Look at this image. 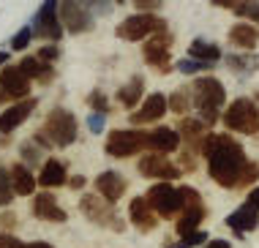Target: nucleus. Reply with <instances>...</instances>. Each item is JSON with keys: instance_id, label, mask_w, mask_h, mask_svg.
<instances>
[{"instance_id": "1", "label": "nucleus", "mask_w": 259, "mask_h": 248, "mask_svg": "<svg viewBox=\"0 0 259 248\" xmlns=\"http://www.w3.org/2000/svg\"><path fill=\"white\" fill-rule=\"evenodd\" d=\"M202 155L207 161V175L221 188H240V180L251 164L246 147L232 134H210L202 145Z\"/></svg>"}, {"instance_id": "2", "label": "nucleus", "mask_w": 259, "mask_h": 248, "mask_svg": "<svg viewBox=\"0 0 259 248\" xmlns=\"http://www.w3.org/2000/svg\"><path fill=\"white\" fill-rule=\"evenodd\" d=\"M191 101L205 126H215L227 109V88L215 76H197L191 82Z\"/></svg>"}, {"instance_id": "3", "label": "nucleus", "mask_w": 259, "mask_h": 248, "mask_svg": "<svg viewBox=\"0 0 259 248\" xmlns=\"http://www.w3.org/2000/svg\"><path fill=\"white\" fill-rule=\"evenodd\" d=\"M227 134H243V137H259V106L254 98L240 96L224 109L221 117Z\"/></svg>"}, {"instance_id": "4", "label": "nucleus", "mask_w": 259, "mask_h": 248, "mask_svg": "<svg viewBox=\"0 0 259 248\" xmlns=\"http://www.w3.org/2000/svg\"><path fill=\"white\" fill-rule=\"evenodd\" d=\"M115 33L120 41H128V44H139V41L145 44L153 35L166 33V22L158 14H134V17H125Z\"/></svg>"}, {"instance_id": "5", "label": "nucleus", "mask_w": 259, "mask_h": 248, "mask_svg": "<svg viewBox=\"0 0 259 248\" xmlns=\"http://www.w3.org/2000/svg\"><path fill=\"white\" fill-rule=\"evenodd\" d=\"M41 131H44L47 139H50L52 145H58V147L74 145L76 134H79L74 112H68L66 106H52V109L47 112V117H44V129Z\"/></svg>"}, {"instance_id": "6", "label": "nucleus", "mask_w": 259, "mask_h": 248, "mask_svg": "<svg viewBox=\"0 0 259 248\" xmlns=\"http://www.w3.org/2000/svg\"><path fill=\"white\" fill-rule=\"evenodd\" d=\"M145 196H148L150 208L158 213V218H180V213L186 210L183 191L175 188L172 183H153Z\"/></svg>"}, {"instance_id": "7", "label": "nucleus", "mask_w": 259, "mask_h": 248, "mask_svg": "<svg viewBox=\"0 0 259 248\" xmlns=\"http://www.w3.org/2000/svg\"><path fill=\"white\" fill-rule=\"evenodd\" d=\"M79 210H82V216H85L90 224H96V226H107V229H112V232H123L125 229V224L117 218V213H115V204H109L99 194H82Z\"/></svg>"}, {"instance_id": "8", "label": "nucleus", "mask_w": 259, "mask_h": 248, "mask_svg": "<svg viewBox=\"0 0 259 248\" xmlns=\"http://www.w3.org/2000/svg\"><path fill=\"white\" fill-rule=\"evenodd\" d=\"M104 150H107V155H112V158H128V155H137L139 150H148V134L134 131V129L112 131L107 137Z\"/></svg>"}, {"instance_id": "9", "label": "nucleus", "mask_w": 259, "mask_h": 248, "mask_svg": "<svg viewBox=\"0 0 259 248\" xmlns=\"http://www.w3.org/2000/svg\"><path fill=\"white\" fill-rule=\"evenodd\" d=\"M172 33H158L153 35V38H148L142 44V58L145 63H148L150 68L161 71V74H169L172 71Z\"/></svg>"}, {"instance_id": "10", "label": "nucleus", "mask_w": 259, "mask_h": 248, "mask_svg": "<svg viewBox=\"0 0 259 248\" xmlns=\"http://www.w3.org/2000/svg\"><path fill=\"white\" fill-rule=\"evenodd\" d=\"M33 30H36L38 38L44 41H60L63 35V22H60V3H52V0H47V3L38 6V14L33 17Z\"/></svg>"}, {"instance_id": "11", "label": "nucleus", "mask_w": 259, "mask_h": 248, "mask_svg": "<svg viewBox=\"0 0 259 248\" xmlns=\"http://www.w3.org/2000/svg\"><path fill=\"white\" fill-rule=\"evenodd\" d=\"M30 76L25 74L19 66H6L0 71V90H3V98L6 104L9 101H27V96H30Z\"/></svg>"}, {"instance_id": "12", "label": "nucleus", "mask_w": 259, "mask_h": 248, "mask_svg": "<svg viewBox=\"0 0 259 248\" xmlns=\"http://www.w3.org/2000/svg\"><path fill=\"white\" fill-rule=\"evenodd\" d=\"M137 172L142 177H153V180H158V183H172V180H178V177L183 175L178 164H172L166 155H156V153L142 155Z\"/></svg>"}, {"instance_id": "13", "label": "nucleus", "mask_w": 259, "mask_h": 248, "mask_svg": "<svg viewBox=\"0 0 259 248\" xmlns=\"http://www.w3.org/2000/svg\"><path fill=\"white\" fill-rule=\"evenodd\" d=\"M60 22L68 33L79 35L93 30V11H90V3H60Z\"/></svg>"}, {"instance_id": "14", "label": "nucleus", "mask_w": 259, "mask_h": 248, "mask_svg": "<svg viewBox=\"0 0 259 248\" xmlns=\"http://www.w3.org/2000/svg\"><path fill=\"white\" fill-rule=\"evenodd\" d=\"M166 112H169V96H164V93H150V96L142 101V106L128 115V123H131V126H150V123H158V120L164 117Z\"/></svg>"}, {"instance_id": "15", "label": "nucleus", "mask_w": 259, "mask_h": 248, "mask_svg": "<svg viewBox=\"0 0 259 248\" xmlns=\"http://www.w3.org/2000/svg\"><path fill=\"white\" fill-rule=\"evenodd\" d=\"M180 134V139H183V147L186 150H194L197 155H202V145H205V139L210 137V126H205L199 117H180V123L175 126Z\"/></svg>"}, {"instance_id": "16", "label": "nucleus", "mask_w": 259, "mask_h": 248, "mask_svg": "<svg viewBox=\"0 0 259 248\" xmlns=\"http://www.w3.org/2000/svg\"><path fill=\"white\" fill-rule=\"evenodd\" d=\"M180 134L178 129H169V126H161V129L148 131V150L156 155H169V153H180Z\"/></svg>"}, {"instance_id": "17", "label": "nucleus", "mask_w": 259, "mask_h": 248, "mask_svg": "<svg viewBox=\"0 0 259 248\" xmlns=\"http://www.w3.org/2000/svg\"><path fill=\"white\" fill-rule=\"evenodd\" d=\"M128 218H131V224L137 226L139 232H153L158 226V213L150 208V202H148V196H134V199L128 202Z\"/></svg>"}, {"instance_id": "18", "label": "nucleus", "mask_w": 259, "mask_h": 248, "mask_svg": "<svg viewBox=\"0 0 259 248\" xmlns=\"http://www.w3.org/2000/svg\"><path fill=\"white\" fill-rule=\"evenodd\" d=\"M227 226L235 232L237 237L248 235V232H254L256 226H259V210L251 208L248 202H243L240 208H235V210L227 216Z\"/></svg>"}, {"instance_id": "19", "label": "nucleus", "mask_w": 259, "mask_h": 248, "mask_svg": "<svg viewBox=\"0 0 259 248\" xmlns=\"http://www.w3.org/2000/svg\"><path fill=\"white\" fill-rule=\"evenodd\" d=\"M36 106H38V98H27V101H19L9 106V109H3L0 112V134H11L14 129H19Z\"/></svg>"}, {"instance_id": "20", "label": "nucleus", "mask_w": 259, "mask_h": 248, "mask_svg": "<svg viewBox=\"0 0 259 248\" xmlns=\"http://www.w3.org/2000/svg\"><path fill=\"white\" fill-rule=\"evenodd\" d=\"M125 188H128V183H125V177L120 172H115V169H107V172H101L96 177V191H99V196H104L109 204H115L120 196L125 194Z\"/></svg>"}, {"instance_id": "21", "label": "nucleus", "mask_w": 259, "mask_h": 248, "mask_svg": "<svg viewBox=\"0 0 259 248\" xmlns=\"http://www.w3.org/2000/svg\"><path fill=\"white\" fill-rule=\"evenodd\" d=\"M33 216L38 218V221H50V224H63L66 221V210L58 204V199H55L52 194H36L33 196Z\"/></svg>"}, {"instance_id": "22", "label": "nucleus", "mask_w": 259, "mask_h": 248, "mask_svg": "<svg viewBox=\"0 0 259 248\" xmlns=\"http://www.w3.org/2000/svg\"><path fill=\"white\" fill-rule=\"evenodd\" d=\"M205 216H207L205 202L188 204V208L180 213V218L175 221V232H178V237H186V235H194V232H199V224L205 221Z\"/></svg>"}, {"instance_id": "23", "label": "nucleus", "mask_w": 259, "mask_h": 248, "mask_svg": "<svg viewBox=\"0 0 259 248\" xmlns=\"http://www.w3.org/2000/svg\"><path fill=\"white\" fill-rule=\"evenodd\" d=\"M229 44L243 49V52H254L259 44V27L251 22H235L229 27Z\"/></svg>"}, {"instance_id": "24", "label": "nucleus", "mask_w": 259, "mask_h": 248, "mask_svg": "<svg viewBox=\"0 0 259 248\" xmlns=\"http://www.w3.org/2000/svg\"><path fill=\"white\" fill-rule=\"evenodd\" d=\"M9 175H11V188H14V196H30L36 194V183L38 177L30 175V167H25L22 161L9 167Z\"/></svg>"}, {"instance_id": "25", "label": "nucleus", "mask_w": 259, "mask_h": 248, "mask_svg": "<svg viewBox=\"0 0 259 248\" xmlns=\"http://www.w3.org/2000/svg\"><path fill=\"white\" fill-rule=\"evenodd\" d=\"M68 183V175H66V164L58 158H47L41 164V172H38V186L41 188H60Z\"/></svg>"}, {"instance_id": "26", "label": "nucleus", "mask_w": 259, "mask_h": 248, "mask_svg": "<svg viewBox=\"0 0 259 248\" xmlns=\"http://www.w3.org/2000/svg\"><path fill=\"white\" fill-rule=\"evenodd\" d=\"M188 58H194L199 63H207V66H215L219 60H224V52H221L219 44H213V41L194 38L191 44H188Z\"/></svg>"}, {"instance_id": "27", "label": "nucleus", "mask_w": 259, "mask_h": 248, "mask_svg": "<svg viewBox=\"0 0 259 248\" xmlns=\"http://www.w3.org/2000/svg\"><path fill=\"white\" fill-rule=\"evenodd\" d=\"M19 68H22L30 79H36L41 85H47V82L55 79V68L47 66L44 60H38L36 55H27V58H22V60H19Z\"/></svg>"}, {"instance_id": "28", "label": "nucleus", "mask_w": 259, "mask_h": 248, "mask_svg": "<svg viewBox=\"0 0 259 248\" xmlns=\"http://www.w3.org/2000/svg\"><path fill=\"white\" fill-rule=\"evenodd\" d=\"M142 96H145V79H142V76H131V79L117 90V101H120L125 109L142 106V104H139V101H142Z\"/></svg>"}, {"instance_id": "29", "label": "nucleus", "mask_w": 259, "mask_h": 248, "mask_svg": "<svg viewBox=\"0 0 259 248\" xmlns=\"http://www.w3.org/2000/svg\"><path fill=\"white\" fill-rule=\"evenodd\" d=\"M224 60H227L229 71H235V74H240V76L259 71V55H254V52H235V55H227Z\"/></svg>"}, {"instance_id": "30", "label": "nucleus", "mask_w": 259, "mask_h": 248, "mask_svg": "<svg viewBox=\"0 0 259 248\" xmlns=\"http://www.w3.org/2000/svg\"><path fill=\"white\" fill-rule=\"evenodd\" d=\"M215 6H219V9H227V11L237 14V17H243L246 22H251V25L259 27V3H215Z\"/></svg>"}, {"instance_id": "31", "label": "nucleus", "mask_w": 259, "mask_h": 248, "mask_svg": "<svg viewBox=\"0 0 259 248\" xmlns=\"http://www.w3.org/2000/svg\"><path fill=\"white\" fill-rule=\"evenodd\" d=\"M188 109H194V101H191V88H183V90H175L169 96V112L180 117H188Z\"/></svg>"}, {"instance_id": "32", "label": "nucleus", "mask_w": 259, "mask_h": 248, "mask_svg": "<svg viewBox=\"0 0 259 248\" xmlns=\"http://www.w3.org/2000/svg\"><path fill=\"white\" fill-rule=\"evenodd\" d=\"M210 235L207 232H194V235H186V237H178V243H169V245H164V248H202V245H207L210 240H207Z\"/></svg>"}, {"instance_id": "33", "label": "nucleus", "mask_w": 259, "mask_h": 248, "mask_svg": "<svg viewBox=\"0 0 259 248\" xmlns=\"http://www.w3.org/2000/svg\"><path fill=\"white\" fill-rule=\"evenodd\" d=\"M36 38V30H33V25H25L22 30H17L11 35V49L14 52H22V49L30 47V41Z\"/></svg>"}, {"instance_id": "34", "label": "nucleus", "mask_w": 259, "mask_h": 248, "mask_svg": "<svg viewBox=\"0 0 259 248\" xmlns=\"http://www.w3.org/2000/svg\"><path fill=\"white\" fill-rule=\"evenodd\" d=\"M14 199V188H11V175L6 167H0V208H9Z\"/></svg>"}, {"instance_id": "35", "label": "nucleus", "mask_w": 259, "mask_h": 248, "mask_svg": "<svg viewBox=\"0 0 259 248\" xmlns=\"http://www.w3.org/2000/svg\"><path fill=\"white\" fill-rule=\"evenodd\" d=\"M19 155H22V164L30 167V169L41 164V150L36 147V142H22V147H19Z\"/></svg>"}, {"instance_id": "36", "label": "nucleus", "mask_w": 259, "mask_h": 248, "mask_svg": "<svg viewBox=\"0 0 259 248\" xmlns=\"http://www.w3.org/2000/svg\"><path fill=\"white\" fill-rule=\"evenodd\" d=\"M180 71V74H186V76H197L202 74V71H210L213 66H207V63H199V60H194V58H183V60H178V66H175Z\"/></svg>"}, {"instance_id": "37", "label": "nucleus", "mask_w": 259, "mask_h": 248, "mask_svg": "<svg viewBox=\"0 0 259 248\" xmlns=\"http://www.w3.org/2000/svg\"><path fill=\"white\" fill-rule=\"evenodd\" d=\"M88 106L93 112H101V115H107V112L112 109L109 106V98H107V93H104V90H93V93L88 96Z\"/></svg>"}, {"instance_id": "38", "label": "nucleus", "mask_w": 259, "mask_h": 248, "mask_svg": "<svg viewBox=\"0 0 259 248\" xmlns=\"http://www.w3.org/2000/svg\"><path fill=\"white\" fill-rule=\"evenodd\" d=\"M88 129L90 134H101L107 129V115H101V112H90L88 115Z\"/></svg>"}, {"instance_id": "39", "label": "nucleus", "mask_w": 259, "mask_h": 248, "mask_svg": "<svg viewBox=\"0 0 259 248\" xmlns=\"http://www.w3.org/2000/svg\"><path fill=\"white\" fill-rule=\"evenodd\" d=\"M259 180V161H251V164L246 167V175H243V180H240V188H254V183Z\"/></svg>"}, {"instance_id": "40", "label": "nucleus", "mask_w": 259, "mask_h": 248, "mask_svg": "<svg viewBox=\"0 0 259 248\" xmlns=\"http://www.w3.org/2000/svg\"><path fill=\"white\" fill-rule=\"evenodd\" d=\"M36 58H38V60H44L47 66H52V63L60 58V49L55 47V44H47V47H41L38 52H36Z\"/></svg>"}, {"instance_id": "41", "label": "nucleus", "mask_w": 259, "mask_h": 248, "mask_svg": "<svg viewBox=\"0 0 259 248\" xmlns=\"http://www.w3.org/2000/svg\"><path fill=\"white\" fill-rule=\"evenodd\" d=\"M0 248H25L19 237H14L11 232H0Z\"/></svg>"}, {"instance_id": "42", "label": "nucleus", "mask_w": 259, "mask_h": 248, "mask_svg": "<svg viewBox=\"0 0 259 248\" xmlns=\"http://www.w3.org/2000/svg\"><path fill=\"white\" fill-rule=\"evenodd\" d=\"M134 9H137V14H150V11H161V3L158 0H139V3H134Z\"/></svg>"}, {"instance_id": "43", "label": "nucleus", "mask_w": 259, "mask_h": 248, "mask_svg": "<svg viewBox=\"0 0 259 248\" xmlns=\"http://www.w3.org/2000/svg\"><path fill=\"white\" fill-rule=\"evenodd\" d=\"M17 226V216H14L11 210H6V213H0V229H14Z\"/></svg>"}, {"instance_id": "44", "label": "nucleus", "mask_w": 259, "mask_h": 248, "mask_svg": "<svg viewBox=\"0 0 259 248\" xmlns=\"http://www.w3.org/2000/svg\"><path fill=\"white\" fill-rule=\"evenodd\" d=\"M112 9H115L112 3H90V11H93V17H96V14H109Z\"/></svg>"}, {"instance_id": "45", "label": "nucleus", "mask_w": 259, "mask_h": 248, "mask_svg": "<svg viewBox=\"0 0 259 248\" xmlns=\"http://www.w3.org/2000/svg\"><path fill=\"white\" fill-rule=\"evenodd\" d=\"M202 248H232V243H229V240H221V237H213L207 245H202Z\"/></svg>"}, {"instance_id": "46", "label": "nucleus", "mask_w": 259, "mask_h": 248, "mask_svg": "<svg viewBox=\"0 0 259 248\" xmlns=\"http://www.w3.org/2000/svg\"><path fill=\"white\" fill-rule=\"evenodd\" d=\"M246 202L251 204V208H256V210H259V186H254V188L248 191V199H246Z\"/></svg>"}, {"instance_id": "47", "label": "nucleus", "mask_w": 259, "mask_h": 248, "mask_svg": "<svg viewBox=\"0 0 259 248\" xmlns=\"http://www.w3.org/2000/svg\"><path fill=\"white\" fill-rule=\"evenodd\" d=\"M68 186L76 188V191H79V188H85V177H82V175H74L71 180H68Z\"/></svg>"}, {"instance_id": "48", "label": "nucleus", "mask_w": 259, "mask_h": 248, "mask_svg": "<svg viewBox=\"0 0 259 248\" xmlns=\"http://www.w3.org/2000/svg\"><path fill=\"white\" fill-rule=\"evenodd\" d=\"M25 248H55V245L44 243V240H36V243H25Z\"/></svg>"}, {"instance_id": "49", "label": "nucleus", "mask_w": 259, "mask_h": 248, "mask_svg": "<svg viewBox=\"0 0 259 248\" xmlns=\"http://www.w3.org/2000/svg\"><path fill=\"white\" fill-rule=\"evenodd\" d=\"M9 60V52H0V63H6Z\"/></svg>"}, {"instance_id": "50", "label": "nucleus", "mask_w": 259, "mask_h": 248, "mask_svg": "<svg viewBox=\"0 0 259 248\" xmlns=\"http://www.w3.org/2000/svg\"><path fill=\"white\" fill-rule=\"evenodd\" d=\"M254 101H256V106H259V90H256V93H254Z\"/></svg>"}, {"instance_id": "51", "label": "nucleus", "mask_w": 259, "mask_h": 248, "mask_svg": "<svg viewBox=\"0 0 259 248\" xmlns=\"http://www.w3.org/2000/svg\"><path fill=\"white\" fill-rule=\"evenodd\" d=\"M0 104H6V98H3V90H0Z\"/></svg>"}, {"instance_id": "52", "label": "nucleus", "mask_w": 259, "mask_h": 248, "mask_svg": "<svg viewBox=\"0 0 259 248\" xmlns=\"http://www.w3.org/2000/svg\"><path fill=\"white\" fill-rule=\"evenodd\" d=\"M256 139H259V137H256Z\"/></svg>"}]
</instances>
